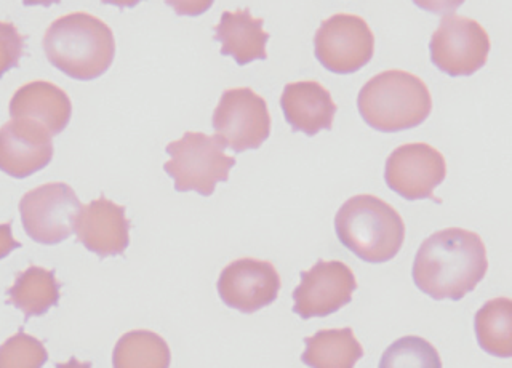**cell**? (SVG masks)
I'll list each match as a JSON object with an SVG mask.
<instances>
[{"instance_id": "6da1fadb", "label": "cell", "mask_w": 512, "mask_h": 368, "mask_svg": "<svg viewBox=\"0 0 512 368\" xmlns=\"http://www.w3.org/2000/svg\"><path fill=\"white\" fill-rule=\"evenodd\" d=\"M487 248L476 232L448 228L424 240L413 261V282L432 300L460 301L484 280Z\"/></svg>"}, {"instance_id": "7a4b0ae2", "label": "cell", "mask_w": 512, "mask_h": 368, "mask_svg": "<svg viewBox=\"0 0 512 368\" xmlns=\"http://www.w3.org/2000/svg\"><path fill=\"white\" fill-rule=\"evenodd\" d=\"M42 47L56 69L76 80L98 79L111 68L116 56L111 28L84 12L69 13L53 21Z\"/></svg>"}, {"instance_id": "3957f363", "label": "cell", "mask_w": 512, "mask_h": 368, "mask_svg": "<svg viewBox=\"0 0 512 368\" xmlns=\"http://www.w3.org/2000/svg\"><path fill=\"white\" fill-rule=\"evenodd\" d=\"M335 231L349 252L372 264L396 258L405 240L402 216L388 202L372 194L346 200L336 213Z\"/></svg>"}, {"instance_id": "277c9868", "label": "cell", "mask_w": 512, "mask_h": 368, "mask_svg": "<svg viewBox=\"0 0 512 368\" xmlns=\"http://www.w3.org/2000/svg\"><path fill=\"white\" fill-rule=\"evenodd\" d=\"M357 108L365 124L378 132L397 133L420 127L432 111L428 85L412 72L389 69L360 88Z\"/></svg>"}, {"instance_id": "5b68a950", "label": "cell", "mask_w": 512, "mask_h": 368, "mask_svg": "<svg viewBox=\"0 0 512 368\" xmlns=\"http://www.w3.org/2000/svg\"><path fill=\"white\" fill-rule=\"evenodd\" d=\"M226 146L218 136L186 132L181 140L167 144L170 160L164 170L175 181L178 192L196 191L200 196H212L216 184L226 183L236 159L224 152Z\"/></svg>"}, {"instance_id": "8992f818", "label": "cell", "mask_w": 512, "mask_h": 368, "mask_svg": "<svg viewBox=\"0 0 512 368\" xmlns=\"http://www.w3.org/2000/svg\"><path fill=\"white\" fill-rule=\"evenodd\" d=\"M319 63L333 74H354L372 61L375 36L364 18L336 13L322 21L314 36Z\"/></svg>"}, {"instance_id": "52a82bcc", "label": "cell", "mask_w": 512, "mask_h": 368, "mask_svg": "<svg viewBox=\"0 0 512 368\" xmlns=\"http://www.w3.org/2000/svg\"><path fill=\"white\" fill-rule=\"evenodd\" d=\"M213 130L234 152L258 149L271 135V116L263 96L252 88H229L213 112Z\"/></svg>"}, {"instance_id": "ba28073f", "label": "cell", "mask_w": 512, "mask_h": 368, "mask_svg": "<svg viewBox=\"0 0 512 368\" xmlns=\"http://www.w3.org/2000/svg\"><path fill=\"white\" fill-rule=\"evenodd\" d=\"M490 37L476 20L447 15L429 42L431 61L450 77L472 76L487 64Z\"/></svg>"}, {"instance_id": "9c48e42d", "label": "cell", "mask_w": 512, "mask_h": 368, "mask_svg": "<svg viewBox=\"0 0 512 368\" xmlns=\"http://www.w3.org/2000/svg\"><path fill=\"white\" fill-rule=\"evenodd\" d=\"M80 200L66 183H47L26 192L20 202L24 231L34 242L56 245L74 232Z\"/></svg>"}, {"instance_id": "30bf717a", "label": "cell", "mask_w": 512, "mask_h": 368, "mask_svg": "<svg viewBox=\"0 0 512 368\" xmlns=\"http://www.w3.org/2000/svg\"><path fill=\"white\" fill-rule=\"evenodd\" d=\"M447 178V162L442 152L428 143L402 144L389 154L384 181L391 191L405 200L431 199L437 186Z\"/></svg>"}, {"instance_id": "8fae6325", "label": "cell", "mask_w": 512, "mask_h": 368, "mask_svg": "<svg viewBox=\"0 0 512 368\" xmlns=\"http://www.w3.org/2000/svg\"><path fill=\"white\" fill-rule=\"evenodd\" d=\"M357 290L354 272L343 261H317L301 272V282L293 292V312L301 319L332 316L351 303Z\"/></svg>"}, {"instance_id": "7c38bea8", "label": "cell", "mask_w": 512, "mask_h": 368, "mask_svg": "<svg viewBox=\"0 0 512 368\" xmlns=\"http://www.w3.org/2000/svg\"><path fill=\"white\" fill-rule=\"evenodd\" d=\"M216 287L226 306L253 314L277 300L280 276L269 261L240 258L223 269Z\"/></svg>"}, {"instance_id": "4fadbf2b", "label": "cell", "mask_w": 512, "mask_h": 368, "mask_svg": "<svg viewBox=\"0 0 512 368\" xmlns=\"http://www.w3.org/2000/svg\"><path fill=\"white\" fill-rule=\"evenodd\" d=\"M53 159L52 135L42 125L12 119L0 127V170L12 178H28Z\"/></svg>"}, {"instance_id": "5bb4252c", "label": "cell", "mask_w": 512, "mask_h": 368, "mask_svg": "<svg viewBox=\"0 0 512 368\" xmlns=\"http://www.w3.org/2000/svg\"><path fill=\"white\" fill-rule=\"evenodd\" d=\"M72 228L80 244L101 258L122 255L130 244V221L125 216V207L104 196L82 205Z\"/></svg>"}, {"instance_id": "9a60e30c", "label": "cell", "mask_w": 512, "mask_h": 368, "mask_svg": "<svg viewBox=\"0 0 512 368\" xmlns=\"http://www.w3.org/2000/svg\"><path fill=\"white\" fill-rule=\"evenodd\" d=\"M285 120L293 132L314 136L322 130H332L336 106L332 95L316 80H301L285 85L280 96Z\"/></svg>"}, {"instance_id": "2e32d148", "label": "cell", "mask_w": 512, "mask_h": 368, "mask_svg": "<svg viewBox=\"0 0 512 368\" xmlns=\"http://www.w3.org/2000/svg\"><path fill=\"white\" fill-rule=\"evenodd\" d=\"M72 104L64 90L47 80L29 82L16 90L10 101L12 119H26L42 125L50 135L68 127Z\"/></svg>"}, {"instance_id": "e0dca14e", "label": "cell", "mask_w": 512, "mask_h": 368, "mask_svg": "<svg viewBox=\"0 0 512 368\" xmlns=\"http://www.w3.org/2000/svg\"><path fill=\"white\" fill-rule=\"evenodd\" d=\"M263 24L264 20L253 18L248 8L224 12L215 26V40L221 42V55L232 56L239 66L266 60L269 34Z\"/></svg>"}, {"instance_id": "ac0fdd59", "label": "cell", "mask_w": 512, "mask_h": 368, "mask_svg": "<svg viewBox=\"0 0 512 368\" xmlns=\"http://www.w3.org/2000/svg\"><path fill=\"white\" fill-rule=\"evenodd\" d=\"M301 362L311 368H354L364 357V348L351 327L320 330L304 338Z\"/></svg>"}, {"instance_id": "d6986e66", "label": "cell", "mask_w": 512, "mask_h": 368, "mask_svg": "<svg viewBox=\"0 0 512 368\" xmlns=\"http://www.w3.org/2000/svg\"><path fill=\"white\" fill-rule=\"evenodd\" d=\"M8 301L26 317L44 316L60 301V284L55 272L40 266L20 272L8 290Z\"/></svg>"}, {"instance_id": "ffe728a7", "label": "cell", "mask_w": 512, "mask_h": 368, "mask_svg": "<svg viewBox=\"0 0 512 368\" xmlns=\"http://www.w3.org/2000/svg\"><path fill=\"white\" fill-rule=\"evenodd\" d=\"M477 343L490 356H512V301L506 296L487 301L474 319Z\"/></svg>"}, {"instance_id": "44dd1931", "label": "cell", "mask_w": 512, "mask_h": 368, "mask_svg": "<svg viewBox=\"0 0 512 368\" xmlns=\"http://www.w3.org/2000/svg\"><path fill=\"white\" fill-rule=\"evenodd\" d=\"M172 352L167 341L149 330H133L120 336L112 352L114 368H170Z\"/></svg>"}, {"instance_id": "7402d4cb", "label": "cell", "mask_w": 512, "mask_h": 368, "mask_svg": "<svg viewBox=\"0 0 512 368\" xmlns=\"http://www.w3.org/2000/svg\"><path fill=\"white\" fill-rule=\"evenodd\" d=\"M378 368H442V359L428 340L408 335L383 352Z\"/></svg>"}, {"instance_id": "603a6c76", "label": "cell", "mask_w": 512, "mask_h": 368, "mask_svg": "<svg viewBox=\"0 0 512 368\" xmlns=\"http://www.w3.org/2000/svg\"><path fill=\"white\" fill-rule=\"evenodd\" d=\"M47 360L48 352L42 341L23 330L0 346V368H42Z\"/></svg>"}, {"instance_id": "cb8c5ba5", "label": "cell", "mask_w": 512, "mask_h": 368, "mask_svg": "<svg viewBox=\"0 0 512 368\" xmlns=\"http://www.w3.org/2000/svg\"><path fill=\"white\" fill-rule=\"evenodd\" d=\"M24 53V36L15 24L0 21V77L16 68Z\"/></svg>"}, {"instance_id": "d4e9b609", "label": "cell", "mask_w": 512, "mask_h": 368, "mask_svg": "<svg viewBox=\"0 0 512 368\" xmlns=\"http://www.w3.org/2000/svg\"><path fill=\"white\" fill-rule=\"evenodd\" d=\"M20 247V242L13 239L12 223L0 224V260Z\"/></svg>"}, {"instance_id": "484cf974", "label": "cell", "mask_w": 512, "mask_h": 368, "mask_svg": "<svg viewBox=\"0 0 512 368\" xmlns=\"http://www.w3.org/2000/svg\"><path fill=\"white\" fill-rule=\"evenodd\" d=\"M56 368H92V364L90 362H79L76 357H71L64 364H56Z\"/></svg>"}]
</instances>
